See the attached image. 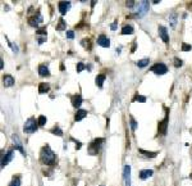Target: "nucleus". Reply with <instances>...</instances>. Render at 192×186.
Instances as JSON below:
<instances>
[{
  "label": "nucleus",
  "instance_id": "nucleus-1",
  "mask_svg": "<svg viewBox=\"0 0 192 186\" xmlns=\"http://www.w3.org/2000/svg\"><path fill=\"white\" fill-rule=\"evenodd\" d=\"M40 160L45 165H55V163H56V155H55V153L51 150V148L49 146L48 144H46L42 149H41Z\"/></svg>",
  "mask_w": 192,
  "mask_h": 186
},
{
  "label": "nucleus",
  "instance_id": "nucleus-2",
  "mask_svg": "<svg viewBox=\"0 0 192 186\" xmlns=\"http://www.w3.org/2000/svg\"><path fill=\"white\" fill-rule=\"evenodd\" d=\"M147 12H148V1H146V0L138 1L137 8H136V12H135V17L141 18V17H143Z\"/></svg>",
  "mask_w": 192,
  "mask_h": 186
},
{
  "label": "nucleus",
  "instance_id": "nucleus-3",
  "mask_svg": "<svg viewBox=\"0 0 192 186\" xmlns=\"http://www.w3.org/2000/svg\"><path fill=\"white\" fill-rule=\"evenodd\" d=\"M37 126H38V123L36 122L35 118H28L24 123L23 131H24L26 134H33V132L37 130Z\"/></svg>",
  "mask_w": 192,
  "mask_h": 186
},
{
  "label": "nucleus",
  "instance_id": "nucleus-4",
  "mask_svg": "<svg viewBox=\"0 0 192 186\" xmlns=\"http://www.w3.org/2000/svg\"><path fill=\"white\" fill-rule=\"evenodd\" d=\"M102 142H104V139H95L88 146V154L96 155L100 152V148H101Z\"/></svg>",
  "mask_w": 192,
  "mask_h": 186
},
{
  "label": "nucleus",
  "instance_id": "nucleus-5",
  "mask_svg": "<svg viewBox=\"0 0 192 186\" xmlns=\"http://www.w3.org/2000/svg\"><path fill=\"white\" fill-rule=\"evenodd\" d=\"M151 72H154L155 75H165L168 72V67H166L164 63H155V64L151 67Z\"/></svg>",
  "mask_w": 192,
  "mask_h": 186
},
{
  "label": "nucleus",
  "instance_id": "nucleus-6",
  "mask_svg": "<svg viewBox=\"0 0 192 186\" xmlns=\"http://www.w3.org/2000/svg\"><path fill=\"white\" fill-rule=\"evenodd\" d=\"M28 23H30V26L36 27V28H37V27L40 26V23H42V17H41V14L37 12L35 16L28 17Z\"/></svg>",
  "mask_w": 192,
  "mask_h": 186
},
{
  "label": "nucleus",
  "instance_id": "nucleus-7",
  "mask_svg": "<svg viewBox=\"0 0 192 186\" xmlns=\"http://www.w3.org/2000/svg\"><path fill=\"white\" fill-rule=\"evenodd\" d=\"M168 117H169V114H166L165 118L158 123L159 134H161V135H165V134H166V128H168Z\"/></svg>",
  "mask_w": 192,
  "mask_h": 186
},
{
  "label": "nucleus",
  "instance_id": "nucleus-8",
  "mask_svg": "<svg viewBox=\"0 0 192 186\" xmlns=\"http://www.w3.org/2000/svg\"><path fill=\"white\" fill-rule=\"evenodd\" d=\"M123 177H124V185L125 186H131V167L129 165H124L123 169Z\"/></svg>",
  "mask_w": 192,
  "mask_h": 186
},
{
  "label": "nucleus",
  "instance_id": "nucleus-9",
  "mask_svg": "<svg viewBox=\"0 0 192 186\" xmlns=\"http://www.w3.org/2000/svg\"><path fill=\"white\" fill-rule=\"evenodd\" d=\"M58 8H59V12L60 14H67V12L71 9V1H60L58 4Z\"/></svg>",
  "mask_w": 192,
  "mask_h": 186
},
{
  "label": "nucleus",
  "instance_id": "nucleus-10",
  "mask_svg": "<svg viewBox=\"0 0 192 186\" xmlns=\"http://www.w3.org/2000/svg\"><path fill=\"white\" fill-rule=\"evenodd\" d=\"M97 45H100V46H102V48H109L110 46V40L102 34L97 37Z\"/></svg>",
  "mask_w": 192,
  "mask_h": 186
},
{
  "label": "nucleus",
  "instance_id": "nucleus-11",
  "mask_svg": "<svg viewBox=\"0 0 192 186\" xmlns=\"http://www.w3.org/2000/svg\"><path fill=\"white\" fill-rule=\"evenodd\" d=\"M12 158H13V150H8L7 154H4L1 158V168H4L12 160Z\"/></svg>",
  "mask_w": 192,
  "mask_h": 186
},
{
  "label": "nucleus",
  "instance_id": "nucleus-12",
  "mask_svg": "<svg viewBox=\"0 0 192 186\" xmlns=\"http://www.w3.org/2000/svg\"><path fill=\"white\" fill-rule=\"evenodd\" d=\"M159 36L161 37V40H163L164 42H166V44L169 42V35H168V31H166V28H165L164 26H159Z\"/></svg>",
  "mask_w": 192,
  "mask_h": 186
},
{
  "label": "nucleus",
  "instance_id": "nucleus-13",
  "mask_svg": "<svg viewBox=\"0 0 192 186\" xmlns=\"http://www.w3.org/2000/svg\"><path fill=\"white\" fill-rule=\"evenodd\" d=\"M71 101H72V105H73L74 108H79L81 104H82V101H83V99H82V96L79 95V94H76V95L72 96Z\"/></svg>",
  "mask_w": 192,
  "mask_h": 186
},
{
  "label": "nucleus",
  "instance_id": "nucleus-14",
  "mask_svg": "<svg viewBox=\"0 0 192 186\" xmlns=\"http://www.w3.org/2000/svg\"><path fill=\"white\" fill-rule=\"evenodd\" d=\"M86 116H87V111H86V109H78V111L76 112V114H74V121L79 122V121H82V119H83Z\"/></svg>",
  "mask_w": 192,
  "mask_h": 186
},
{
  "label": "nucleus",
  "instance_id": "nucleus-15",
  "mask_svg": "<svg viewBox=\"0 0 192 186\" xmlns=\"http://www.w3.org/2000/svg\"><path fill=\"white\" fill-rule=\"evenodd\" d=\"M38 75L41 77H49L50 76V71H49V68L45 64H40L38 66Z\"/></svg>",
  "mask_w": 192,
  "mask_h": 186
},
{
  "label": "nucleus",
  "instance_id": "nucleus-16",
  "mask_svg": "<svg viewBox=\"0 0 192 186\" xmlns=\"http://www.w3.org/2000/svg\"><path fill=\"white\" fill-rule=\"evenodd\" d=\"M3 83H4L5 87H10V86L14 85V78L10 75H5L4 77H3Z\"/></svg>",
  "mask_w": 192,
  "mask_h": 186
},
{
  "label": "nucleus",
  "instance_id": "nucleus-17",
  "mask_svg": "<svg viewBox=\"0 0 192 186\" xmlns=\"http://www.w3.org/2000/svg\"><path fill=\"white\" fill-rule=\"evenodd\" d=\"M105 78H106V76H105L104 73H101V75H97V76H96V78H95V83H96L97 87H100V89L102 87Z\"/></svg>",
  "mask_w": 192,
  "mask_h": 186
},
{
  "label": "nucleus",
  "instance_id": "nucleus-18",
  "mask_svg": "<svg viewBox=\"0 0 192 186\" xmlns=\"http://www.w3.org/2000/svg\"><path fill=\"white\" fill-rule=\"evenodd\" d=\"M152 173H154L152 169H142V171H140V178L141 180H146V178L151 177Z\"/></svg>",
  "mask_w": 192,
  "mask_h": 186
},
{
  "label": "nucleus",
  "instance_id": "nucleus-19",
  "mask_svg": "<svg viewBox=\"0 0 192 186\" xmlns=\"http://www.w3.org/2000/svg\"><path fill=\"white\" fill-rule=\"evenodd\" d=\"M12 139H13V141H14V145H15V148H17V149L19 150V152L22 153L23 155H24L26 153H24V150H23V148H22V144H20L19 139H18V137H17V135H13V137H12Z\"/></svg>",
  "mask_w": 192,
  "mask_h": 186
},
{
  "label": "nucleus",
  "instance_id": "nucleus-20",
  "mask_svg": "<svg viewBox=\"0 0 192 186\" xmlns=\"http://www.w3.org/2000/svg\"><path fill=\"white\" fill-rule=\"evenodd\" d=\"M49 90H50V85H49V83L41 82L40 85H38V93L40 94H45V93H48Z\"/></svg>",
  "mask_w": 192,
  "mask_h": 186
},
{
  "label": "nucleus",
  "instance_id": "nucleus-21",
  "mask_svg": "<svg viewBox=\"0 0 192 186\" xmlns=\"http://www.w3.org/2000/svg\"><path fill=\"white\" fill-rule=\"evenodd\" d=\"M133 34V27L129 24H125L122 28V35H132Z\"/></svg>",
  "mask_w": 192,
  "mask_h": 186
},
{
  "label": "nucleus",
  "instance_id": "nucleus-22",
  "mask_svg": "<svg viewBox=\"0 0 192 186\" xmlns=\"http://www.w3.org/2000/svg\"><path fill=\"white\" fill-rule=\"evenodd\" d=\"M138 152H140L141 154L146 155V157H150V158H154L158 155V152H146V150H143V149H140Z\"/></svg>",
  "mask_w": 192,
  "mask_h": 186
},
{
  "label": "nucleus",
  "instance_id": "nucleus-23",
  "mask_svg": "<svg viewBox=\"0 0 192 186\" xmlns=\"http://www.w3.org/2000/svg\"><path fill=\"white\" fill-rule=\"evenodd\" d=\"M81 44H82V46H83L84 49L91 50V40H90V39H83L81 41Z\"/></svg>",
  "mask_w": 192,
  "mask_h": 186
},
{
  "label": "nucleus",
  "instance_id": "nucleus-24",
  "mask_svg": "<svg viewBox=\"0 0 192 186\" xmlns=\"http://www.w3.org/2000/svg\"><path fill=\"white\" fill-rule=\"evenodd\" d=\"M169 22H170L172 27H176V24H177V13H172L170 16H169Z\"/></svg>",
  "mask_w": 192,
  "mask_h": 186
},
{
  "label": "nucleus",
  "instance_id": "nucleus-25",
  "mask_svg": "<svg viewBox=\"0 0 192 186\" xmlns=\"http://www.w3.org/2000/svg\"><path fill=\"white\" fill-rule=\"evenodd\" d=\"M56 30H58V31L65 30V22H64L63 18H59V23H58V26H56Z\"/></svg>",
  "mask_w": 192,
  "mask_h": 186
},
{
  "label": "nucleus",
  "instance_id": "nucleus-26",
  "mask_svg": "<svg viewBox=\"0 0 192 186\" xmlns=\"http://www.w3.org/2000/svg\"><path fill=\"white\" fill-rule=\"evenodd\" d=\"M9 186H20V178H19V176H14V178H13L12 182L9 183Z\"/></svg>",
  "mask_w": 192,
  "mask_h": 186
},
{
  "label": "nucleus",
  "instance_id": "nucleus-27",
  "mask_svg": "<svg viewBox=\"0 0 192 186\" xmlns=\"http://www.w3.org/2000/svg\"><path fill=\"white\" fill-rule=\"evenodd\" d=\"M136 64H137V67L143 68V67H146V66L148 64V59H147V58H145V59H141V60H138Z\"/></svg>",
  "mask_w": 192,
  "mask_h": 186
},
{
  "label": "nucleus",
  "instance_id": "nucleus-28",
  "mask_svg": "<svg viewBox=\"0 0 192 186\" xmlns=\"http://www.w3.org/2000/svg\"><path fill=\"white\" fill-rule=\"evenodd\" d=\"M129 126H131V130H132V131H135V130L137 128V122H136V119L133 118L132 116L129 117Z\"/></svg>",
  "mask_w": 192,
  "mask_h": 186
},
{
  "label": "nucleus",
  "instance_id": "nucleus-29",
  "mask_svg": "<svg viewBox=\"0 0 192 186\" xmlns=\"http://www.w3.org/2000/svg\"><path fill=\"white\" fill-rule=\"evenodd\" d=\"M46 34H48V31H46L45 27L36 30V35H37V36H44V37H46Z\"/></svg>",
  "mask_w": 192,
  "mask_h": 186
},
{
  "label": "nucleus",
  "instance_id": "nucleus-30",
  "mask_svg": "<svg viewBox=\"0 0 192 186\" xmlns=\"http://www.w3.org/2000/svg\"><path fill=\"white\" fill-rule=\"evenodd\" d=\"M51 134L56 135V136H63V131H61V130L59 128L58 126H55L53 130H51Z\"/></svg>",
  "mask_w": 192,
  "mask_h": 186
},
{
  "label": "nucleus",
  "instance_id": "nucleus-31",
  "mask_svg": "<svg viewBox=\"0 0 192 186\" xmlns=\"http://www.w3.org/2000/svg\"><path fill=\"white\" fill-rule=\"evenodd\" d=\"M133 101H140V103H145L146 101V98L142 95H138V94H136L135 98H133Z\"/></svg>",
  "mask_w": 192,
  "mask_h": 186
},
{
  "label": "nucleus",
  "instance_id": "nucleus-32",
  "mask_svg": "<svg viewBox=\"0 0 192 186\" xmlns=\"http://www.w3.org/2000/svg\"><path fill=\"white\" fill-rule=\"evenodd\" d=\"M192 49V45L187 44V42H183L182 44V52H189Z\"/></svg>",
  "mask_w": 192,
  "mask_h": 186
},
{
  "label": "nucleus",
  "instance_id": "nucleus-33",
  "mask_svg": "<svg viewBox=\"0 0 192 186\" xmlns=\"http://www.w3.org/2000/svg\"><path fill=\"white\" fill-rule=\"evenodd\" d=\"M84 68H86V66H84L82 62L77 63V66H76V70H77V72H78V73H79V72H82V71H83Z\"/></svg>",
  "mask_w": 192,
  "mask_h": 186
},
{
  "label": "nucleus",
  "instance_id": "nucleus-34",
  "mask_svg": "<svg viewBox=\"0 0 192 186\" xmlns=\"http://www.w3.org/2000/svg\"><path fill=\"white\" fill-rule=\"evenodd\" d=\"M37 123H38V126H44V124L46 123V117L45 116H40L38 117V119H37Z\"/></svg>",
  "mask_w": 192,
  "mask_h": 186
},
{
  "label": "nucleus",
  "instance_id": "nucleus-35",
  "mask_svg": "<svg viewBox=\"0 0 192 186\" xmlns=\"http://www.w3.org/2000/svg\"><path fill=\"white\" fill-rule=\"evenodd\" d=\"M183 66V62H182L179 58H174V67H177V68H179V67H182Z\"/></svg>",
  "mask_w": 192,
  "mask_h": 186
},
{
  "label": "nucleus",
  "instance_id": "nucleus-36",
  "mask_svg": "<svg viewBox=\"0 0 192 186\" xmlns=\"http://www.w3.org/2000/svg\"><path fill=\"white\" fill-rule=\"evenodd\" d=\"M8 45H9V46L12 48V50H13V52L15 53V54H17L18 52H19V48H18V46H17V45H15V44H13V42H9V44H8Z\"/></svg>",
  "mask_w": 192,
  "mask_h": 186
},
{
  "label": "nucleus",
  "instance_id": "nucleus-37",
  "mask_svg": "<svg viewBox=\"0 0 192 186\" xmlns=\"http://www.w3.org/2000/svg\"><path fill=\"white\" fill-rule=\"evenodd\" d=\"M125 5H127L128 8H133V7L136 5V1H133V0H128V1H125Z\"/></svg>",
  "mask_w": 192,
  "mask_h": 186
},
{
  "label": "nucleus",
  "instance_id": "nucleus-38",
  "mask_svg": "<svg viewBox=\"0 0 192 186\" xmlns=\"http://www.w3.org/2000/svg\"><path fill=\"white\" fill-rule=\"evenodd\" d=\"M67 37H68V39H73L74 37V32L73 31H67Z\"/></svg>",
  "mask_w": 192,
  "mask_h": 186
},
{
  "label": "nucleus",
  "instance_id": "nucleus-39",
  "mask_svg": "<svg viewBox=\"0 0 192 186\" xmlns=\"http://www.w3.org/2000/svg\"><path fill=\"white\" fill-rule=\"evenodd\" d=\"M46 41V37H38V44H44V42Z\"/></svg>",
  "mask_w": 192,
  "mask_h": 186
},
{
  "label": "nucleus",
  "instance_id": "nucleus-40",
  "mask_svg": "<svg viewBox=\"0 0 192 186\" xmlns=\"http://www.w3.org/2000/svg\"><path fill=\"white\" fill-rule=\"evenodd\" d=\"M110 30H112V31H115V30H117V22H114V23L110 26Z\"/></svg>",
  "mask_w": 192,
  "mask_h": 186
},
{
  "label": "nucleus",
  "instance_id": "nucleus-41",
  "mask_svg": "<svg viewBox=\"0 0 192 186\" xmlns=\"http://www.w3.org/2000/svg\"><path fill=\"white\" fill-rule=\"evenodd\" d=\"M135 50H136V42H133V46H132V49H131V52H135Z\"/></svg>",
  "mask_w": 192,
  "mask_h": 186
},
{
  "label": "nucleus",
  "instance_id": "nucleus-42",
  "mask_svg": "<svg viewBox=\"0 0 192 186\" xmlns=\"http://www.w3.org/2000/svg\"><path fill=\"white\" fill-rule=\"evenodd\" d=\"M3 67H4V62H3V59H0V68L3 70Z\"/></svg>",
  "mask_w": 192,
  "mask_h": 186
},
{
  "label": "nucleus",
  "instance_id": "nucleus-43",
  "mask_svg": "<svg viewBox=\"0 0 192 186\" xmlns=\"http://www.w3.org/2000/svg\"><path fill=\"white\" fill-rule=\"evenodd\" d=\"M95 4H96V1H95V0H92V1H91V7H95Z\"/></svg>",
  "mask_w": 192,
  "mask_h": 186
},
{
  "label": "nucleus",
  "instance_id": "nucleus-44",
  "mask_svg": "<svg viewBox=\"0 0 192 186\" xmlns=\"http://www.w3.org/2000/svg\"><path fill=\"white\" fill-rule=\"evenodd\" d=\"M191 178H192V175H191Z\"/></svg>",
  "mask_w": 192,
  "mask_h": 186
},
{
  "label": "nucleus",
  "instance_id": "nucleus-45",
  "mask_svg": "<svg viewBox=\"0 0 192 186\" xmlns=\"http://www.w3.org/2000/svg\"><path fill=\"white\" fill-rule=\"evenodd\" d=\"M101 186H102V185H101Z\"/></svg>",
  "mask_w": 192,
  "mask_h": 186
}]
</instances>
